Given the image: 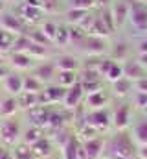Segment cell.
<instances>
[{"mask_svg": "<svg viewBox=\"0 0 147 159\" xmlns=\"http://www.w3.org/2000/svg\"><path fill=\"white\" fill-rule=\"evenodd\" d=\"M44 87H46V83H44V81H40L35 74H28V76H24V91H26V93H35V94H40Z\"/></svg>", "mask_w": 147, "mask_h": 159, "instance_id": "obj_26", "label": "cell"}, {"mask_svg": "<svg viewBox=\"0 0 147 159\" xmlns=\"http://www.w3.org/2000/svg\"><path fill=\"white\" fill-rule=\"evenodd\" d=\"M53 43H55V44H68V43H70V30L59 26L57 35H55V41H53Z\"/></svg>", "mask_w": 147, "mask_h": 159, "instance_id": "obj_35", "label": "cell"}, {"mask_svg": "<svg viewBox=\"0 0 147 159\" xmlns=\"http://www.w3.org/2000/svg\"><path fill=\"white\" fill-rule=\"evenodd\" d=\"M83 122L99 135L101 131H107L112 126V117H110V111L107 107L105 109H94V111H86L85 113Z\"/></svg>", "mask_w": 147, "mask_h": 159, "instance_id": "obj_3", "label": "cell"}, {"mask_svg": "<svg viewBox=\"0 0 147 159\" xmlns=\"http://www.w3.org/2000/svg\"><path fill=\"white\" fill-rule=\"evenodd\" d=\"M105 141H107V137H101V135L83 139L81 141V152H79L81 159H103Z\"/></svg>", "mask_w": 147, "mask_h": 159, "instance_id": "obj_5", "label": "cell"}, {"mask_svg": "<svg viewBox=\"0 0 147 159\" xmlns=\"http://www.w3.org/2000/svg\"><path fill=\"white\" fill-rule=\"evenodd\" d=\"M132 113H134V107L127 102H121L118 104L112 111H110V117H112V128L116 131H121V129H129L132 126Z\"/></svg>", "mask_w": 147, "mask_h": 159, "instance_id": "obj_4", "label": "cell"}, {"mask_svg": "<svg viewBox=\"0 0 147 159\" xmlns=\"http://www.w3.org/2000/svg\"><path fill=\"white\" fill-rule=\"evenodd\" d=\"M120 78H123V69H121V63H118V61H114L112 65H110V69L107 70V74H105V78L107 81L110 83H114V81H118Z\"/></svg>", "mask_w": 147, "mask_h": 159, "instance_id": "obj_31", "label": "cell"}, {"mask_svg": "<svg viewBox=\"0 0 147 159\" xmlns=\"http://www.w3.org/2000/svg\"><path fill=\"white\" fill-rule=\"evenodd\" d=\"M19 13H20V17H22L24 20H37L39 15H40V7L30 6V4H22Z\"/></svg>", "mask_w": 147, "mask_h": 159, "instance_id": "obj_30", "label": "cell"}, {"mask_svg": "<svg viewBox=\"0 0 147 159\" xmlns=\"http://www.w3.org/2000/svg\"><path fill=\"white\" fill-rule=\"evenodd\" d=\"M9 2H17V0H9Z\"/></svg>", "mask_w": 147, "mask_h": 159, "instance_id": "obj_47", "label": "cell"}, {"mask_svg": "<svg viewBox=\"0 0 147 159\" xmlns=\"http://www.w3.org/2000/svg\"><path fill=\"white\" fill-rule=\"evenodd\" d=\"M22 124L17 117H9V119H2L0 122V141L6 146H13L19 141H22Z\"/></svg>", "mask_w": 147, "mask_h": 159, "instance_id": "obj_2", "label": "cell"}, {"mask_svg": "<svg viewBox=\"0 0 147 159\" xmlns=\"http://www.w3.org/2000/svg\"><path fill=\"white\" fill-rule=\"evenodd\" d=\"M136 59H138V61H140V63L147 69V54H138V56H136Z\"/></svg>", "mask_w": 147, "mask_h": 159, "instance_id": "obj_41", "label": "cell"}, {"mask_svg": "<svg viewBox=\"0 0 147 159\" xmlns=\"http://www.w3.org/2000/svg\"><path fill=\"white\" fill-rule=\"evenodd\" d=\"M132 139L136 141L138 146H144L147 144V115H144L142 119H138L134 124H132Z\"/></svg>", "mask_w": 147, "mask_h": 159, "instance_id": "obj_20", "label": "cell"}, {"mask_svg": "<svg viewBox=\"0 0 147 159\" xmlns=\"http://www.w3.org/2000/svg\"><path fill=\"white\" fill-rule=\"evenodd\" d=\"M138 156H140V157H144V159H147V144L138 146Z\"/></svg>", "mask_w": 147, "mask_h": 159, "instance_id": "obj_40", "label": "cell"}, {"mask_svg": "<svg viewBox=\"0 0 147 159\" xmlns=\"http://www.w3.org/2000/svg\"><path fill=\"white\" fill-rule=\"evenodd\" d=\"M81 139L77 135H70L61 144V159H81Z\"/></svg>", "mask_w": 147, "mask_h": 159, "instance_id": "obj_13", "label": "cell"}, {"mask_svg": "<svg viewBox=\"0 0 147 159\" xmlns=\"http://www.w3.org/2000/svg\"><path fill=\"white\" fill-rule=\"evenodd\" d=\"M17 100H19V107L20 109H24V111H30V109H33L37 106H42L40 104V96L35 94V93H20L19 96H17Z\"/></svg>", "mask_w": 147, "mask_h": 159, "instance_id": "obj_23", "label": "cell"}, {"mask_svg": "<svg viewBox=\"0 0 147 159\" xmlns=\"http://www.w3.org/2000/svg\"><path fill=\"white\" fill-rule=\"evenodd\" d=\"M83 50L88 56L101 57L107 52V39L105 37H98V35H86V39L83 41Z\"/></svg>", "mask_w": 147, "mask_h": 159, "instance_id": "obj_11", "label": "cell"}, {"mask_svg": "<svg viewBox=\"0 0 147 159\" xmlns=\"http://www.w3.org/2000/svg\"><path fill=\"white\" fill-rule=\"evenodd\" d=\"M40 96V104L42 106H57V104H63L65 102V96H66V89L57 85V83H50L42 89V93L39 94Z\"/></svg>", "mask_w": 147, "mask_h": 159, "instance_id": "obj_7", "label": "cell"}, {"mask_svg": "<svg viewBox=\"0 0 147 159\" xmlns=\"http://www.w3.org/2000/svg\"><path fill=\"white\" fill-rule=\"evenodd\" d=\"M134 89L136 93H145L147 94V78H142L138 81H134Z\"/></svg>", "mask_w": 147, "mask_h": 159, "instance_id": "obj_37", "label": "cell"}, {"mask_svg": "<svg viewBox=\"0 0 147 159\" xmlns=\"http://www.w3.org/2000/svg\"><path fill=\"white\" fill-rule=\"evenodd\" d=\"M138 154V144L129 129L114 131L105 141L103 159H131Z\"/></svg>", "mask_w": 147, "mask_h": 159, "instance_id": "obj_1", "label": "cell"}, {"mask_svg": "<svg viewBox=\"0 0 147 159\" xmlns=\"http://www.w3.org/2000/svg\"><path fill=\"white\" fill-rule=\"evenodd\" d=\"M32 74H35L40 81H44L48 85V81L55 80V76H57V67L53 61H42V63H37Z\"/></svg>", "mask_w": 147, "mask_h": 159, "instance_id": "obj_15", "label": "cell"}, {"mask_svg": "<svg viewBox=\"0 0 147 159\" xmlns=\"http://www.w3.org/2000/svg\"><path fill=\"white\" fill-rule=\"evenodd\" d=\"M77 81H79L77 70H57V76H55V83L57 85H61L65 89H70Z\"/></svg>", "mask_w": 147, "mask_h": 159, "instance_id": "obj_24", "label": "cell"}, {"mask_svg": "<svg viewBox=\"0 0 147 159\" xmlns=\"http://www.w3.org/2000/svg\"><path fill=\"white\" fill-rule=\"evenodd\" d=\"M109 102V94L103 89H98L94 93L85 94V104H86V111H94V109H105Z\"/></svg>", "mask_w": 147, "mask_h": 159, "instance_id": "obj_12", "label": "cell"}, {"mask_svg": "<svg viewBox=\"0 0 147 159\" xmlns=\"http://www.w3.org/2000/svg\"><path fill=\"white\" fill-rule=\"evenodd\" d=\"M37 59L33 56H30L28 52H11L9 54V67L17 69L19 72L20 70H32L35 69Z\"/></svg>", "mask_w": 147, "mask_h": 159, "instance_id": "obj_9", "label": "cell"}, {"mask_svg": "<svg viewBox=\"0 0 147 159\" xmlns=\"http://www.w3.org/2000/svg\"><path fill=\"white\" fill-rule=\"evenodd\" d=\"M57 30H59V24L57 22H53V20H48V22H44L42 24V28H40V32L44 34V37L48 41H55V35H57Z\"/></svg>", "mask_w": 147, "mask_h": 159, "instance_id": "obj_32", "label": "cell"}, {"mask_svg": "<svg viewBox=\"0 0 147 159\" xmlns=\"http://www.w3.org/2000/svg\"><path fill=\"white\" fill-rule=\"evenodd\" d=\"M48 159H61V157H55V156H52V157H48Z\"/></svg>", "mask_w": 147, "mask_h": 159, "instance_id": "obj_45", "label": "cell"}, {"mask_svg": "<svg viewBox=\"0 0 147 159\" xmlns=\"http://www.w3.org/2000/svg\"><path fill=\"white\" fill-rule=\"evenodd\" d=\"M131 159H144V157H140V156H138V154H136V156H134V157H131Z\"/></svg>", "mask_w": 147, "mask_h": 159, "instance_id": "obj_44", "label": "cell"}, {"mask_svg": "<svg viewBox=\"0 0 147 159\" xmlns=\"http://www.w3.org/2000/svg\"><path fill=\"white\" fill-rule=\"evenodd\" d=\"M0 63H4V61H2V52H0Z\"/></svg>", "mask_w": 147, "mask_h": 159, "instance_id": "obj_46", "label": "cell"}, {"mask_svg": "<svg viewBox=\"0 0 147 159\" xmlns=\"http://www.w3.org/2000/svg\"><path fill=\"white\" fill-rule=\"evenodd\" d=\"M44 135H42V129L40 128H37V126H30L24 133H22V141L20 143H24V144H35L39 139H42Z\"/></svg>", "mask_w": 147, "mask_h": 159, "instance_id": "obj_29", "label": "cell"}, {"mask_svg": "<svg viewBox=\"0 0 147 159\" xmlns=\"http://www.w3.org/2000/svg\"><path fill=\"white\" fill-rule=\"evenodd\" d=\"M52 109H53L52 106H37V107H33V109H30L28 115H30V119H32V124L37 126V128H40V129L46 128Z\"/></svg>", "mask_w": 147, "mask_h": 159, "instance_id": "obj_17", "label": "cell"}, {"mask_svg": "<svg viewBox=\"0 0 147 159\" xmlns=\"http://www.w3.org/2000/svg\"><path fill=\"white\" fill-rule=\"evenodd\" d=\"M112 85V93L116 94V96H127L131 91H134V81L129 78H120L118 81H114V83H110Z\"/></svg>", "mask_w": 147, "mask_h": 159, "instance_id": "obj_25", "label": "cell"}, {"mask_svg": "<svg viewBox=\"0 0 147 159\" xmlns=\"http://www.w3.org/2000/svg\"><path fill=\"white\" fill-rule=\"evenodd\" d=\"M9 72H11V70H9V67H7V65H4V63H0V80H4Z\"/></svg>", "mask_w": 147, "mask_h": 159, "instance_id": "obj_38", "label": "cell"}, {"mask_svg": "<svg viewBox=\"0 0 147 159\" xmlns=\"http://www.w3.org/2000/svg\"><path fill=\"white\" fill-rule=\"evenodd\" d=\"M66 15H68V20H70L72 24H77V26H79L86 17H90V15H88V11H85V9H72V7L68 9V13H66Z\"/></svg>", "mask_w": 147, "mask_h": 159, "instance_id": "obj_33", "label": "cell"}, {"mask_svg": "<svg viewBox=\"0 0 147 159\" xmlns=\"http://www.w3.org/2000/svg\"><path fill=\"white\" fill-rule=\"evenodd\" d=\"M19 35H13V34H9V32H6V30H2L0 28V52L4 54V52H13V48H15V41H17Z\"/></svg>", "mask_w": 147, "mask_h": 159, "instance_id": "obj_28", "label": "cell"}, {"mask_svg": "<svg viewBox=\"0 0 147 159\" xmlns=\"http://www.w3.org/2000/svg\"><path fill=\"white\" fill-rule=\"evenodd\" d=\"M129 9H131V4H127V2H114V6L110 7V13L114 17L116 28L123 26V22L129 20Z\"/></svg>", "mask_w": 147, "mask_h": 159, "instance_id": "obj_21", "label": "cell"}, {"mask_svg": "<svg viewBox=\"0 0 147 159\" xmlns=\"http://www.w3.org/2000/svg\"><path fill=\"white\" fill-rule=\"evenodd\" d=\"M110 57H112L114 61H118V63L127 61V59H129V44H127V43H116V44L112 46Z\"/></svg>", "mask_w": 147, "mask_h": 159, "instance_id": "obj_27", "label": "cell"}, {"mask_svg": "<svg viewBox=\"0 0 147 159\" xmlns=\"http://www.w3.org/2000/svg\"><path fill=\"white\" fill-rule=\"evenodd\" d=\"M4 87H6L7 94L19 96L20 93H24V76L20 72H9L4 78Z\"/></svg>", "mask_w": 147, "mask_h": 159, "instance_id": "obj_14", "label": "cell"}, {"mask_svg": "<svg viewBox=\"0 0 147 159\" xmlns=\"http://www.w3.org/2000/svg\"><path fill=\"white\" fill-rule=\"evenodd\" d=\"M32 150H33V156L37 159H48L53 156V144L48 137H42L35 144H32Z\"/></svg>", "mask_w": 147, "mask_h": 159, "instance_id": "obj_19", "label": "cell"}, {"mask_svg": "<svg viewBox=\"0 0 147 159\" xmlns=\"http://www.w3.org/2000/svg\"><path fill=\"white\" fill-rule=\"evenodd\" d=\"M7 152H9V150H7V148H6V144L0 141V159H4V156H6Z\"/></svg>", "mask_w": 147, "mask_h": 159, "instance_id": "obj_42", "label": "cell"}, {"mask_svg": "<svg viewBox=\"0 0 147 159\" xmlns=\"http://www.w3.org/2000/svg\"><path fill=\"white\" fill-rule=\"evenodd\" d=\"M4 4H6V0H0V15H2V11H4Z\"/></svg>", "mask_w": 147, "mask_h": 159, "instance_id": "obj_43", "label": "cell"}, {"mask_svg": "<svg viewBox=\"0 0 147 159\" xmlns=\"http://www.w3.org/2000/svg\"><path fill=\"white\" fill-rule=\"evenodd\" d=\"M0 28L13 34V35H22L24 32V19L20 15L13 13H2L0 15Z\"/></svg>", "mask_w": 147, "mask_h": 159, "instance_id": "obj_8", "label": "cell"}, {"mask_svg": "<svg viewBox=\"0 0 147 159\" xmlns=\"http://www.w3.org/2000/svg\"><path fill=\"white\" fill-rule=\"evenodd\" d=\"M132 107L142 111L144 115H147V94L145 93H134V98H132Z\"/></svg>", "mask_w": 147, "mask_h": 159, "instance_id": "obj_34", "label": "cell"}, {"mask_svg": "<svg viewBox=\"0 0 147 159\" xmlns=\"http://www.w3.org/2000/svg\"><path fill=\"white\" fill-rule=\"evenodd\" d=\"M138 54H147V39H144L138 46Z\"/></svg>", "mask_w": 147, "mask_h": 159, "instance_id": "obj_39", "label": "cell"}, {"mask_svg": "<svg viewBox=\"0 0 147 159\" xmlns=\"http://www.w3.org/2000/svg\"><path fill=\"white\" fill-rule=\"evenodd\" d=\"M96 4V0H70V7L72 9H85L90 11V7Z\"/></svg>", "mask_w": 147, "mask_h": 159, "instance_id": "obj_36", "label": "cell"}, {"mask_svg": "<svg viewBox=\"0 0 147 159\" xmlns=\"http://www.w3.org/2000/svg\"><path fill=\"white\" fill-rule=\"evenodd\" d=\"M83 100H85V91H83V85L77 81L74 87L66 89V96H65L63 106H65L66 109H75Z\"/></svg>", "mask_w": 147, "mask_h": 159, "instance_id": "obj_16", "label": "cell"}, {"mask_svg": "<svg viewBox=\"0 0 147 159\" xmlns=\"http://www.w3.org/2000/svg\"><path fill=\"white\" fill-rule=\"evenodd\" d=\"M53 63H55L57 70H77L79 69V61L72 54H61L53 59Z\"/></svg>", "mask_w": 147, "mask_h": 159, "instance_id": "obj_22", "label": "cell"}, {"mask_svg": "<svg viewBox=\"0 0 147 159\" xmlns=\"http://www.w3.org/2000/svg\"><path fill=\"white\" fill-rule=\"evenodd\" d=\"M19 109H20V107H19V100H17V96L7 94V96L0 98V119L15 117Z\"/></svg>", "mask_w": 147, "mask_h": 159, "instance_id": "obj_18", "label": "cell"}, {"mask_svg": "<svg viewBox=\"0 0 147 159\" xmlns=\"http://www.w3.org/2000/svg\"><path fill=\"white\" fill-rule=\"evenodd\" d=\"M121 69H123V76L129 80H132V81H138V80L142 78H147V69L134 57V59H127V61H123L121 63Z\"/></svg>", "mask_w": 147, "mask_h": 159, "instance_id": "obj_10", "label": "cell"}, {"mask_svg": "<svg viewBox=\"0 0 147 159\" xmlns=\"http://www.w3.org/2000/svg\"><path fill=\"white\" fill-rule=\"evenodd\" d=\"M129 20L132 24V28L140 34H147V4L142 0H134L131 2V9H129Z\"/></svg>", "mask_w": 147, "mask_h": 159, "instance_id": "obj_6", "label": "cell"}]
</instances>
